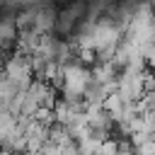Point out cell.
I'll return each mask as SVG.
<instances>
[{
	"instance_id": "6da1fadb",
	"label": "cell",
	"mask_w": 155,
	"mask_h": 155,
	"mask_svg": "<svg viewBox=\"0 0 155 155\" xmlns=\"http://www.w3.org/2000/svg\"><path fill=\"white\" fill-rule=\"evenodd\" d=\"M92 82V73L85 65L68 63L63 65V94L65 97H82Z\"/></svg>"
},
{
	"instance_id": "7a4b0ae2",
	"label": "cell",
	"mask_w": 155,
	"mask_h": 155,
	"mask_svg": "<svg viewBox=\"0 0 155 155\" xmlns=\"http://www.w3.org/2000/svg\"><path fill=\"white\" fill-rule=\"evenodd\" d=\"M5 78H10L12 82H17L19 90H29L31 80H34V68H31V56L17 53L10 56L5 61Z\"/></svg>"
},
{
	"instance_id": "3957f363",
	"label": "cell",
	"mask_w": 155,
	"mask_h": 155,
	"mask_svg": "<svg viewBox=\"0 0 155 155\" xmlns=\"http://www.w3.org/2000/svg\"><path fill=\"white\" fill-rule=\"evenodd\" d=\"M56 22H58V19H56V10H53V7H39L31 29H34L36 34H51V31L56 29Z\"/></svg>"
},
{
	"instance_id": "277c9868",
	"label": "cell",
	"mask_w": 155,
	"mask_h": 155,
	"mask_svg": "<svg viewBox=\"0 0 155 155\" xmlns=\"http://www.w3.org/2000/svg\"><path fill=\"white\" fill-rule=\"evenodd\" d=\"M116 153H119V143L114 138H104L99 150H97V155H116Z\"/></svg>"
},
{
	"instance_id": "5b68a950",
	"label": "cell",
	"mask_w": 155,
	"mask_h": 155,
	"mask_svg": "<svg viewBox=\"0 0 155 155\" xmlns=\"http://www.w3.org/2000/svg\"><path fill=\"white\" fill-rule=\"evenodd\" d=\"M36 155H61V145H58V143H53V140H46Z\"/></svg>"
},
{
	"instance_id": "8992f818",
	"label": "cell",
	"mask_w": 155,
	"mask_h": 155,
	"mask_svg": "<svg viewBox=\"0 0 155 155\" xmlns=\"http://www.w3.org/2000/svg\"><path fill=\"white\" fill-rule=\"evenodd\" d=\"M0 61H2V48H0Z\"/></svg>"
}]
</instances>
